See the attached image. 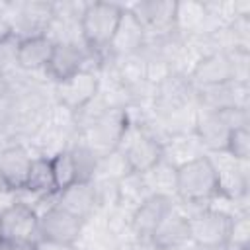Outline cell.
Instances as JSON below:
<instances>
[{
    "mask_svg": "<svg viewBox=\"0 0 250 250\" xmlns=\"http://www.w3.org/2000/svg\"><path fill=\"white\" fill-rule=\"evenodd\" d=\"M123 14L121 2H88L82 18L80 29L86 47L96 55H105L119 25Z\"/></svg>",
    "mask_w": 250,
    "mask_h": 250,
    "instance_id": "1",
    "label": "cell"
},
{
    "mask_svg": "<svg viewBox=\"0 0 250 250\" xmlns=\"http://www.w3.org/2000/svg\"><path fill=\"white\" fill-rule=\"evenodd\" d=\"M217 191V176L207 154L178 168L176 199L207 205Z\"/></svg>",
    "mask_w": 250,
    "mask_h": 250,
    "instance_id": "2",
    "label": "cell"
},
{
    "mask_svg": "<svg viewBox=\"0 0 250 250\" xmlns=\"http://www.w3.org/2000/svg\"><path fill=\"white\" fill-rule=\"evenodd\" d=\"M55 16L53 2L41 0H8L4 18L12 25V33L18 39H27L35 35H45L51 20Z\"/></svg>",
    "mask_w": 250,
    "mask_h": 250,
    "instance_id": "3",
    "label": "cell"
},
{
    "mask_svg": "<svg viewBox=\"0 0 250 250\" xmlns=\"http://www.w3.org/2000/svg\"><path fill=\"white\" fill-rule=\"evenodd\" d=\"M205 154L215 170L219 193L232 199L250 195V160H238L227 150H213Z\"/></svg>",
    "mask_w": 250,
    "mask_h": 250,
    "instance_id": "4",
    "label": "cell"
},
{
    "mask_svg": "<svg viewBox=\"0 0 250 250\" xmlns=\"http://www.w3.org/2000/svg\"><path fill=\"white\" fill-rule=\"evenodd\" d=\"M127 10L143 25L146 39L166 37L174 31L176 0H135L125 4Z\"/></svg>",
    "mask_w": 250,
    "mask_h": 250,
    "instance_id": "5",
    "label": "cell"
},
{
    "mask_svg": "<svg viewBox=\"0 0 250 250\" xmlns=\"http://www.w3.org/2000/svg\"><path fill=\"white\" fill-rule=\"evenodd\" d=\"M117 150H121L131 166L133 172H146L150 166H154L162 158V146L156 139H152L148 133H145L137 125L125 127Z\"/></svg>",
    "mask_w": 250,
    "mask_h": 250,
    "instance_id": "6",
    "label": "cell"
},
{
    "mask_svg": "<svg viewBox=\"0 0 250 250\" xmlns=\"http://www.w3.org/2000/svg\"><path fill=\"white\" fill-rule=\"evenodd\" d=\"M125 127H127V119H125L123 109L113 107V109H107L88 129L78 133V139L84 145H88L98 156H104V154L111 152L113 148H117Z\"/></svg>",
    "mask_w": 250,
    "mask_h": 250,
    "instance_id": "7",
    "label": "cell"
},
{
    "mask_svg": "<svg viewBox=\"0 0 250 250\" xmlns=\"http://www.w3.org/2000/svg\"><path fill=\"white\" fill-rule=\"evenodd\" d=\"M230 219L205 207L188 219L189 242L195 248H217L227 244Z\"/></svg>",
    "mask_w": 250,
    "mask_h": 250,
    "instance_id": "8",
    "label": "cell"
},
{
    "mask_svg": "<svg viewBox=\"0 0 250 250\" xmlns=\"http://www.w3.org/2000/svg\"><path fill=\"white\" fill-rule=\"evenodd\" d=\"M195 102H197L195 88L189 76L170 72L166 78H162L154 86V102H152L154 115H164V113H170L174 109L186 107Z\"/></svg>",
    "mask_w": 250,
    "mask_h": 250,
    "instance_id": "9",
    "label": "cell"
},
{
    "mask_svg": "<svg viewBox=\"0 0 250 250\" xmlns=\"http://www.w3.org/2000/svg\"><path fill=\"white\" fill-rule=\"evenodd\" d=\"M195 100L201 109L207 111H223L230 107H248L250 105V84L227 80L215 86L197 88Z\"/></svg>",
    "mask_w": 250,
    "mask_h": 250,
    "instance_id": "10",
    "label": "cell"
},
{
    "mask_svg": "<svg viewBox=\"0 0 250 250\" xmlns=\"http://www.w3.org/2000/svg\"><path fill=\"white\" fill-rule=\"evenodd\" d=\"M0 236L8 242H37L39 234V217L33 209L16 203L4 215H0Z\"/></svg>",
    "mask_w": 250,
    "mask_h": 250,
    "instance_id": "11",
    "label": "cell"
},
{
    "mask_svg": "<svg viewBox=\"0 0 250 250\" xmlns=\"http://www.w3.org/2000/svg\"><path fill=\"white\" fill-rule=\"evenodd\" d=\"M98 90H100L98 74L82 70V72L55 84V102L72 111H78L82 105H86L90 100H94Z\"/></svg>",
    "mask_w": 250,
    "mask_h": 250,
    "instance_id": "12",
    "label": "cell"
},
{
    "mask_svg": "<svg viewBox=\"0 0 250 250\" xmlns=\"http://www.w3.org/2000/svg\"><path fill=\"white\" fill-rule=\"evenodd\" d=\"M82 229H84V221L76 219L74 215L62 211L57 205L39 217L41 238L66 242V244H78V240L82 236Z\"/></svg>",
    "mask_w": 250,
    "mask_h": 250,
    "instance_id": "13",
    "label": "cell"
},
{
    "mask_svg": "<svg viewBox=\"0 0 250 250\" xmlns=\"http://www.w3.org/2000/svg\"><path fill=\"white\" fill-rule=\"evenodd\" d=\"M174 201L164 195H148L131 217V229L141 240H150V234L160 225V221L174 209Z\"/></svg>",
    "mask_w": 250,
    "mask_h": 250,
    "instance_id": "14",
    "label": "cell"
},
{
    "mask_svg": "<svg viewBox=\"0 0 250 250\" xmlns=\"http://www.w3.org/2000/svg\"><path fill=\"white\" fill-rule=\"evenodd\" d=\"M145 43H146V33L143 29V25L123 4V14H121L119 25L113 33V39L107 47V55L109 57L133 55V53H139L145 47Z\"/></svg>",
    "mask_w": 250,
    "mask_h": 250,
    "instance_id": "15",
    "label": "cell"
},
{
    "mask_svg": "<svg viewBox=\"0 0 250 250\" xmlns=\"http://www.w3.org/2000/svg\"><path fill=\"white\" fill-rule=\"evenodd\" d=\"M57 207L74 215L80 221H88L92 215L98 213L94 186L76 182V184L57 191Z\"/></svg>",
    "mask_w": 250,
    "mask_h": 250,
    "instance_id": "16",
    "label": "cell"
},
{
    "mask_svg": "<svg viewBox=\"0 0 250 250\" xmlns=\"http://www.w3.org/2000/svg\"><path fill=\"white\" fill-rule=\"evenodd\" d=\"M31 160L33 154L23 143H18L0 152V174L4 178V184L12 189L23 188L31 168Z\"/></svg>",
    "mask_w": 250,
    "mask_h": 250,
    "instance_id": "17",
    "label": "cell"
},
{
    "mask_svg": "<svg viewBox=\"0 0 250 250\" xmlns=\"http://www.w3.org/2000/svg\"><path fill=\"white\" fill-rule=\"evenodd\" d=\"M199 107V105H197ZM195 135L201 141L205 152L213 150H225L230 129L225 125L221 115L217 111H207V109H197V119H195Z\"/></svg>",
    "mask_w": 250,
    "mask_h": 250,
    "instance_id": "18",
    "label": "cell"
},
{
    "mask_svg": "<svg viewBox=\"0 0 250 250\" xmlns=\"http://www.w3.org/2000/svg\"><path fill=\"white\" fill-rule=\"evenodd\" d=\"M189 80L193 84V88H207V86H215L227 80H232L230 76V62L227 53H211L207 57H203L195 68L189 74Z\"/></svg>",
    "mask_w": 250,
    "mask_h": 250,
    "instance_id": "19",
    "label": "cell"
},
{
    "mask_svg": "<svg viewBox=\"0 0 250 250\" xmlns=\"http://www.w3.org/2000/svg\"><path fill=\"white\" fill-rule=\"evenodd\" d=\"M199 156H205V148H203L201 141L197 139L195 131L170 135L162 143V158L176 168H180V166H184V164H188Z\"/></svg>",
    "mask_w": 250,
    "mask_h": 250,
    "instance_id": "20",
    "label": "cell"
},
{
    "mask_svg": "<svg viewBox=\"0 0 250 250\" xmlns=\"http://www.w3.org/2000/svg\"><path fill=\"white\" fill-rule=\"evenodd\" d=\"M189 242V225L188 217H184L176 207L160 221V225L150 234V244L154 248H170Z\"/></svg>",
    "mask_w": 250,
    "mask_h": 250,
    "instance_id": "21",
    "label": "cell"
},
{
    "mask_svg": "<svg viewBox=\"0 0 250 250\" xmlns=\"http://www.w3.org/2000/svg\"><path fill=\"white\" fill-rule=\"evenodd\" d=\"M53 41L45 35H35L27 39H20L18 45V64L25 72H43L51 53H53Z\"/></svg>",
    "mask_w": 250,
    "mask_h": 250,
    "instance_id": "22",
    "label": "cell"
},
{
    "mask_svg": "<svg viewBox=\"0 0 250 250\" xmlns=\"http://www.w3.org/2000/svg\"><path fill=\"white\" fill-rule=\"evenodd\" d=\"M207 12L205 4L197 0H180L174 10V31L182 37L205 33Z\"/></svg>",
    "mask_w": 250,
    "mask_h": 250,
    "instance_id": "23",
    "label": "cell"
},
{
    "mask_svg": "<svg viewBox=\"0 0 250 250\" xmlns=\"http://www.w3.org/2000/svg\"><path fill=\"white\" fill-rule=\"evenodd\" d=\"M143 180L150 191V195H164L176 199V184H178V168L160 158L146 172H141Z\"/></svg>",
    "mask_w": 250,
    "mask_h": 250,
    "instance_id": "24",
    "label": "cell"
},
{
    "mask_svg": "<svg viewBox=\"0 0 250 250\" xmlns=\"http://www.w3.org/2000/svg\"><path fill=\"white\" fill-rule=\"evenodd\" d=\"M25 189L39 193V195H53L57 193V184L53 178V168H51V160L43 158V156H33L31 160V168L25 180Z\"/></svg>",
    "mask_w": 250,
    "mask_h": 250,
    "instance_id": "25",
    "label": "cell"
},
{
    "mask_svg": "<svg viewBox=\"0 0 250 250\" xmlns=\"http://www.w3.org/2000/svg\"><path fill=\"white\" fill-rule=\"evenodd\" d=\"M117 193H119V205L131 211H135L150 195L141 172H129L127 176L117 180Z\"/></svg>",
    "mask_w": 250,
    "mask_h": 250,
    "instance_id": "26",
    "label": "cell"
},
{
    "mask_svg": "<svg viewBox=\"0 0 250 250\" xmlns=\"http://www.w3.org/2000/svg\"><path fill=\"white\" fill-rule=\"evenodd\" d=\"M68 150H70V156H72V164H74V172H76V182L92 184L96 180V174H98L100 156L88 145H84L80 139Z\"/></svg>",
    "mask_w": 250,
    "mask_h": 250,
    "instance_id": "27",
    "label": "cell"
},
{
    "mask_svg": "<svg viewBox=\"0 0 250 250\" xmlns=\"http://www.w3.org/2000/svg\"><path fill=\"white\" fill-rule=\"evenodd\" d=\"M131 170L125 154L117 148H113L111 152L100 156V162H98V174L96 178H105V180H121L123 176H127Z\"/></svg>",
    "mask_w": 250,
    "mask_h": 250,
    "instance_id": "28",
    "label": "cell"
},
{
    "mask_svg": "<svg viewBox=\"0 0 250 250\" xmlns=\"http://www.w3.org/2000/svg\"><path fill=\"white\" fill-rule=\"evenodd\" d=\"M227 246L232 250H250V213H240L230 219Z\"/></svg>",
    "mask_w": 250,
    "mask_h": 250,
    "instance_id": "29",
    "label": "cell"
},
{
    "mask_svg": "<svg viewBox=\"0 0 250 250\" xmlns=\"http://www.w3.org/2000/svg\"><path fill=\"white\" fill-rule=\"evenodd\" d=\"M51 160V168H53V178L57 184V191L76 184V172H74V164H72V156L70 150H62L59 154H55Z\"/></svg>",
    "mask_w": 250,
    "mask_h": 250,
    "instance_id": "30",
    "label": "cell"
},
{
    "mask_svg": "<svg viewBox=\"0 0 250 250\" xmlns=\"http://www.w3.org/2000/svg\"><path fill=\"white\" fill-rule=\"evenodd\" d=\"M94 193H96V205L98 213H109L115 205H119V193H117V182L115 180H105V178H96L92 182Z\"/></svg>",
    "mask_w": 250,
    "mask_h": 250,
    "instance_id": "31",
    "label": "cell"
},
{
    "mask_svg": "<svg viewBox=\"0 0 250 250\" xmlns=\"http://www.w3.org/2000/svg\"><path fill=\"white\" fill-rule=\"evenodd\" d=\"M225 150L238 160H250V127L230 131Z\"/></svg>",
    "mask_w": 250,
    "mask_h": 250,
    "instance_id": "32",
    "label": "cell"
},
{
    "mask_svg": "<svg viewBox=\"0 0 250 250\" xmlns=\"http://www.w3.org/2000/svg\"><path fill=\"white\" fill-rule=\"evenodd\" d=\"M18 45H20V39L14 37V35L0 43V74L2 76H10L16 70H20V64H18Z\"/></svg>",
    "mask_w": 250,
    "mask_h": 250,
    "instance_id": "33",
    "label": "cell"
},
{
    "mask_svg": "<svg viewBox=\"0 0 250 250\" xmlns=\"http://www.w3.org/2000/svg\"><path fill=\"white\" fill-rule=\"evenodd\" d=\"M227 57L230 62L232 80L250 84V51H229Z\"/></svg>",
    "mask_w": 250,
    "mask_h": 250,
    "instance_id": "34",
    "label": "cell"
},
{
    "mask_svg": "<svg viewBox=\"0 0 250 250\" xmlns=\"http://www.w3.org/2000/svg\"><path fill=\"white\" fill-rule=\"evenodd\" d=\"M221 115V119L225 121V125L234 131V129H242V127H250V113L248 107H230V109H223L217 111Z\"/></svg>",
    "mask_w": 250,
    "mask_h": 250,
    "instance_id": "35",
    "label": "cell"
},
{
    "mask_svg": "<svg viewBox=\"0 0 250 250\" xmlns=\"http://www.w3.org/2000/svg\"><path fill=\"white\" fill-rule=\"evenodd\" d=\"M18 203V191L4 186L0 188V215H4L8 209H12Z\"/></svg>",
    "mask_w": 250,
    "mask_h": 250,
    "instance_id": "36",
    "label": "cell"
},
{
    "mask_svg": "<svg viewBox=\"0 0 250 250\" xmlns=\"http://www.w3.org/2000/svg\"><path fill=\"white\" fill-rule=\"evenodd\" d=\"M35 250H78L76 244H66V242H57L49 238H39L35 242Z\"/></svg>",
    "mask_w": 250,
    "mask_h": 250,
    "instance_id": "37",
    "label": "cell"
},
{
    "mask_svg": "<svg viewBox=\"0 0 250 250\" xmlns=\"http://www.w3.org/2000/svg\"><path fill=\"white\" fill-rule=\"evenodd\" d=\"M20 141L16 139V135L6 127V125H2L0 123V152H4L6 148H10V146H14V145H18Z\"/></svg>",
    "mask_w": 250,
    "mask_h": 250,
    "instance_id": "38",
    "label": "cell"
},
{
    "mask_svg": "<svg viewBox=\"0 0 250 250\" xmlns=\"http://www.w3.org/2000/svg\"><path fill=\"white\" fill-rule=\"evenodd\" d=\"M0 250H35V242H8V240H2Z\"/></svg>",
    "mask_w": 250,
    "mask_h": 250,
    "instance_id": "39",
    "label": "cell"
},
{
    "mask_svg": "<svg viewBox=\"0 0 250 250\" xmlns=\"http://www.w3.org/2000/svg\"><path fill=\"white\" fill-rule=\"evenodd\" d=\"M12 25L8 23V20L4 18V14H0V43L6 41L8 37H12Z\"/></svg>",
    "mask_w": 250,
    "mask_h": 250,
    "instance_id": "40",
    "label": "cell"
},
{
    "mask_svg": "<svg viewBox=\"0 0 250 250\" xmlns=\"http://www.w3.org/2000/svg\"><path fill=\"white\" fill-rule=\"evenodd\" d=\"M8 100H10V86H8L6 76L0 74V105H2L4 102H8Z\"/></svg>",
    "mask_w": 250,
    "mask_h": 250,
    "instance_id": "41",
    "label": "cell"
},
{
    "mask_svg": "<svg viewBox=\"0 0 250 250\" xmlns=\"http://www.w3.org/2000/svg\"><path fill=\"white\" fill-rule=\"evenodd\" d=\"M154 250H195V246L191 242L188 244H180V246H170V248H154Z\"/></svg>",
    "mask_w": 250,
    "mask_h": 250,
    "instance_id": "42",
    "label": "cell"
},
{
    "mask_svg": "<svg viewBox=\"0 0 250 250\" xmlns=\"http://www.w3.org/2000/svg\"><path fill=\"white\" fill-rule=\"evenodd\" d=\"M195 250H232V248L225 244V246H217V248H195Z\"/></svg>",
    "mask_w": 250,
    "mask_h": 250,
    "instance_id": "43",
    "label": "cell"
},
{
    "mask_svg": "<svg viewBox=\"0 0 250 250\" xmlns=\"http://www.w3.org/2000/svg\"><path fill=\"white\" fill-rule=\"evenodd\" d=\"M6 184H4V178H2V174H0V188H4Z\"/></svg>",
    "mask_w": 250,
    "mask_h": 250,
    "instance_id": "44",
    "label": "cell"
},
{
    "mask_svg": "<svg viewBox=\"0 0 250 250\" xmlns=\"http://www.w3.org/2000/svg\"><path fill=\"white\" fill-rule=\"evenodd\" d=\"M0 244H2V236H0Z\"/></svg>",
    "mask_w": 250,
    "mask_h": 250,
    "instance_id": "45",
    "label": "cell"
}]
</instances>
